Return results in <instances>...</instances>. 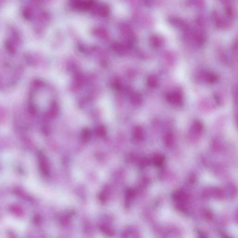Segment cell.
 Segmentation results:
<instances>
[{
    "instance_id": "obj_11",
    "label": "cell",
    "mask_w": 238,
    "mask_h": 238,
    "mask_svg": "<svg viewBox=\"0 0 238 238\" xmlns=\"http://www.w3.org/2000/svg\"><path fill=\"white\" fill-rule=\"evenodd\" d=\"M228 238V237H227V238Z\"/></svg>"
},
{
    "instance_id": "obj_7",
    "label": "cell",
    "mask_w": 238,
    "mask_h": 238,
    "mask_svg": "<svg viewBox=\"0 0 238 238\" xmlns=\"http://www.w3.org/2000/svg\"><path fill=\"white\" fill-rule=\"evenodd\" d=\"M173 141V137L170 134H168L165 137V143L167 146H170Z\"/></svg>"
},
{
    "instance_id": "obj_9",
    "label": "cell",
    "mask_w": 238,
    "mask_h": 238,
    "mask_svg": "<svg viewBox=\"0 0 238 238\" xmlns=\"http://www.w3.org/2000/svg\"><path fill=\"white\" fill-rule=\"evenodd\" d=\"M194 128L196 131H201L202 129L203 126L202 124L200 122H196L194 123Z\"/></svg>"
},
{
    "instance_id": "obj_4",
    "label": "cell",
    "mask_w": 238,
    "mask_h": 238,
    "mask_svg": "<svg viewBox=\"0 0 238 238\" xmlns=\"http://www.w3.org/2000/svg\"><path fill=\"white\" fill-rule=\"evenodd\" d=\"M147 84L150 88H155L158 85V80L154 76H150L147 79Z\"/></svg>"
},
{
    "instance_id": "obj_8",
    "label": "cell",
    "mask_w": 238,
    "mask_h": 238,
    "mask_svg": "<svg viewBox=\"0 0 238 238\" xmlns=\"http://www.w3.org/2000/svg\"><path fill=\"white\" fill-rule=\"evenodd\" d=\"M132 100L134 103L135 104H139L142 101V98L138 95H135L132 97Z\"/></svg>"
},
{
    "instance_id": "obj_10",
    "label": "cell",
    "mask_w": 238,
    "mask_h": 238,
    "mask_svg": "<svg viewBox=\"0 0 238 238\" xmlns=\"http://www.w3.org/2000/svg\"><path fill=\"white\" fill-rule=\"evenodd\" d=\"M99 132L100 134V135H104L105 134V133H106V131H105V129H104V128H103V127H100V128H99Z\"/></svg>"
},
{
    "instance_id": "obj_6",
    "label": "cell",
    "mask_w": 238,
    "mask_h": 238,
    "mask_svg": "<svg viewBox=\"0 0 238 238\" xmlns=\"http://www.w3.org/2000/svg\"><path fill=\"white\" fill-rule=\"evenodd\" d=\"M134 135L136 139L141 140L143 137V131L140 127H136L134 131Z\"/></svg>"
},
{
    "instance_id": "obj_2",
    "label": "cell",
    "mask_w": 238,
    "mask_h": 238,
    "mask_svg": "<svg viewBox=\"0 0 238 238\" xmlns=\"http://www.w3.org/2000/svg\"><path fill=\"white\" fill-rule=\"evenodd\" d=\"M39 163L40 168L42 170V173L45 176H47L49 173L48 166H47V162L45 156L43 154H40L39 157Z\"/></svg>"
},
{
    "instance_id": "obj_3",
    "label": "cell",
    "mask_w": 238,
    "mask_h": 238,
    "mask_svg": "<svg viewBox=\"0 0 238 238\" xmlns=\"http://www.w3.org/2000/svg\"><path fill=\"white\" fill-rule=\"evenodd\" d=\"M151 44L154 47H159L164 43V40L159 36H153L150 38Z\"/></svg>"
},
{
    "instance_id": "obj_5",
    "label": "cell",
    "mask_w": 238,
    "mask_h": 238,
    "mask_svg": "<svg viewBox=\"0 0 238 238\" xmlns=\"http://www.w3.org/2000/svg\"><path fill=\"white\" fill-rule=\"evenodd\" d=\"M164 158L161 155H156L153 157V162L157 166L162 165L164 161Z\"/></svg>"
},
{
    "instance_id": "obj_1",
    "label": "cell",
    "mask_w": 238,
    "mask_h": 238,
    "mask_svg": "<svg viewBox=\"0 0 238 238\" xmlns=\"http://www.w3.org/2000/svg\"><path fill=\"white\" fill-rule=\"evenodd\" d=\"M167 100L171 103L179 104L182 100L181 94L179 91H174L169 93L167 95Z\"/></svg>"
}]
</instances>
